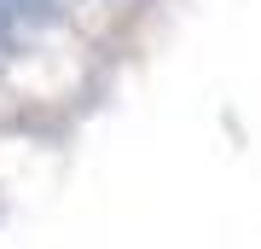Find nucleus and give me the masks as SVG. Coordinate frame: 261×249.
<instances>
[{
	"mask_svg": "<svg viewBox=\"0 0 261 249\" xmlns=\"http://www.w3.org/2000/svg\"><path fill=\"white\" fill-rule=\"evenodd\" d=\"M29 12H35V0H0V23H18Z\"/></svg>",
	"mask_w": 261,
	"mask_h": 249,
	"instance_id": "1",
	"label": "nucleus"
}]
</instances>
